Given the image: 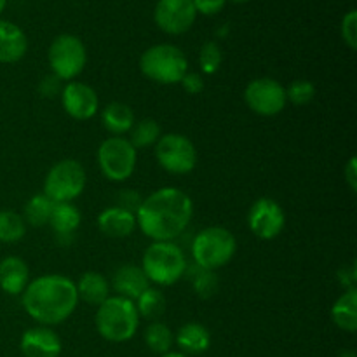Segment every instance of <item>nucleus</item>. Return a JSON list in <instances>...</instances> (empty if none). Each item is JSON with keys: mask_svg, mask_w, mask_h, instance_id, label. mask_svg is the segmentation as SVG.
<instances>
[{"mask_svg": "<svg viewBox=\"0 0 357 357\" xmlns=\"http://www.w3.org/2000/svg\"><path fill=\"white\" fill-rule=\"evenodd\" d=\"M194 216L190 195L176 187H164L143 199L136 211V225L153 243L180 237Z\"/></svg>", "mask_w": 357, "mask_h": 357, "instance_id": "1", "label": "nucleus"}, {"mask_svg": "<svg viewBox=\"0 0 357 357\" xmlns=\"http://www.w3.org/2000/svg\"><path fill=\"white\" fill-rule=\"evenodd\" d=\"M23 309L40 326L61 324L75 312L79 305L77 286L66 275H40L28 282L21 293Z\"/></svg>", "mask_w": 357, "mask_h": 357, "instance_id": "2", "label": "nucleus"}, {"mask_svg": "<svg viewBox=\"0 0 357 357\" xmlns=\"http://www.w3.org/2000/svg\"><path fill=\"white\" fill-rule=\"evenodd\" d=\"M96 330L101 338L114 344L131 340L139 326V314L132 300L124 296H108L101 305H98Z\"/></svg>", "mask_w": 357, "mask_h": 357, "instance_id": "3", "label": "nucleus"}, {"mask_svg": "<svg viewBox=\"0 0 357 357\" xmlns=\"http://www.w3.org/2000/svg\"><path fill=\"white\" fill-rule=\"evenodd\" d=\"M142 268L146 279L153 284L173 286L187 274V257L173 241L152 243L142 258Z\"/></svg>", "mask_w": 357, "mask_h": 357, "instance_id": "4", "label": "nucleus"}, {"mask_svg": "<svg viewBox=\"0 0 357 357\" xmlns=\"http://www.w3.org/2000/svg\"><path fill=\"white\" fill-rule=\"evenodd\" d=\"M192 258L199 268L218 271L234 258L237 241L225 227H208L192 241Z\"/></svg>", "mask_w": 357, "mask_h": 357, "instance_id": "5", "label": "nucleus"}, {"mask_svg": "<svg viewBox=\"0 0 357 357\" xmlns=\"http://www.w3.org/2000/svg\"><path fill=\"white\" fill-rule=\"evenodd\" d=\"M139 70L146 79L164 86L180 84L188 72V59L173 44H157L146 49L139 58Z\"/></svg>", "mask_w": 357, "mask_h": 357, "instance_id": "6", "label": "nucleus"}, {"mask_svg": "<svg viewBox=\"0 0 357 357\" xmlns=\"http://www.w3.org/2000/svg\"><path fill=\"white\" fill-rule=\"evenodd\" d=\"M86 180V171L79 160L63 159L45 174L42 194L52 202H72L84 192Z\"/></svg>", "mask_w": 357, "mask_h": 357, "instance_id": "7", "label": "nucleus"}, {"mask_svg": "<svg viewBox=\"0 0 357 357\" xmlns=\"http://www.w3.org/2000/svg\"><path fill=\"white\" fill-rule=\"evenodd\" d=\"M138 152L128 138L112 136L98 149V166L101 174L110 181H126L135 174Z\"/></svg>", "mask_w": 357, "mask_h": 357, "instance_id": "8", "label": "nucleus"}, {"mask_svg": "<svg viewBox=\"0 0 357 357\" xmlns=\"http://www.w3.org/2000/svg\"><path fill=\"white\" fill-rule=\"evenodd\" d=\"M47 59L52 75L58 77L59 80H65V82H72L86 68L87 52L79 37L63 33L52 40L47 52Z\"/></svg>", "mask_w": 357, "mask_h": 357, "instance_id": "9", "label": "nucleus"}, {"mask_svg": "<svg viewBox=\"0 0 357 357\" xmlns=\"http://www.w3.org/2000/svg\"><path fill=\"white\" fill-rule=\"evenodd\" d=\"M155 159L171 174H188L197 166V150L185 135L167 132L155 143Z\"/></svg>", "mask_w": 357, "mask_h": 357, "instance_id": "10", "label": "nucleus"}, {"mask_svg": "<svg viewBox=\"0 0 357 357\" xmlns=\"http://www.w3.org/2000/svg\"><path fill=\"white\" fill-rule=\"evenodd\" d=\"M244 101L251 112L261 117H274L284 110L286 87L281 82L268 77L251 80L244 89Z\"/></svg>", "mask_w": 357, "mask_h": 357, "instance_id": "11", "label": "nucleus"}, {"mask_svg": "<svg viewBox=\"0 0 357 357\" xmlns=\"http://www.w3.org/2000/svg\"><path fill=\"white\" fill-rule=\"evenodd\" d=\"M248 225L253 236L261 241H272L281 236L286 227L284 209L271 197H260L248 211Z\"/></svg>", "mask_w": 357, "mask_h": 357, "instance_id": "12", "label": "nucleus"}, {"mask_svg": "<svg viewBox=\"0 0 357 357\" xmlns=\"http://www.w3.org/2000/svg\"><path fill=\"white\" fill-rule=\"evenodd\" d=\"M195 16L194 0H159L153 13L157 26L167 35H181L190 30Z\"/></svg>", "mask_w": 357, "mask_h": 357, "instance_id": "13", "label": "nucleus"}, {"mask_svg": "<svg viewBox=\"0 0 357 357\" xmlns=\"http://www.w3.org/2000/svg\"><path fill=\"white\" fill-rule=\"evenodd\" d=\"M61 105L66 114L75 121H89L100 110L96 91L77 80H72L61 89Z\"/></svg>", "mask_w": 357, "mask_h": 357, "instance_id": "14", "label": "nucleus"}, {"mask_svg": "<svg viewBox=\"0 0 357 357\" xmlns=\"http://www.w3.org/2000/svg\"><path fill=\"white\" fill-rule=\"evenodd\" d=\"M20 349L24 357H59L63 344L59 335L49 326H35L24 331Z\"/></svg>", "mask_w": 357, "mask_h": 357, "instance_id": "15", "label": "nucleus"}, {"mask_svg": "<svg viewBox=\"0 0 357 357\" xmlns=\"http://www.w3.org/2000/svg\"><path fill=\"white\" fill-rule=\"evenodd\" d=\"M136 215L126 211V209L112 206L103 209L98 216V229L103 236L112 239H124L129 237L136 229Z\"/></svg>", "mask_w": 357, "mask_h": 357, "instance_id": "16", "label": "nucleus"}, {"mask_svg": "<svg viewBox=\"0 0 357 357\" xmlns=\"http://www.w3.org/2000/svg\"><path fill=\"white\" fill-rule=\"evenodd\" d=\"M112 286L119 296L136 302V298L150 288V281L146 279L143 268L138 265H122L115 271L114 278H112Z\"/></svg>", "mask_w": 357, "mask_h": 357, "instance_id": "17", "label": "nucleus"}, {"mask_svg": "<svg viewBox=\"0 0 357 357\" xmlns=\"http://www.w3.org/2000/svg\"><path fill=\"white\" fill-rule=\"evenodd\" d=\"M30 282V271L20 257H6L0 261V288L7 295H21Z\"/></svg>", "mask_w": 357, "mask_h": 357, "instance_id": "18", "label": "nucleus"}, {"mask_svg": "<svg viewBox=\"0 0 357 357\" xmlns=\"http://www.w3.org/2000/svg\"><path fill=\"white\" fill-rule=\"evenodd\" d=\"M28 40L17 24L0 20V63H16L26 54Z\"/></svg>", "mask_w": 357, "mask_h": 357, "instance_id": "19", "label": "nucleus"}, {"mask_svg": "<svg viewBox=\"0 0 357 357\" xmlns=\"http://www.w3.org/2000/svg\"><path fill=\"white\" fill-rule=\"evenodd\" d=\"M174 342L180 347L181 354L199 356L204 354L211 345V333L199 323H187L178 330Z\"/></svg>", "mask_w": 357, "mask_h": 357, "instance_id": "20", "label": "nucleus"}, {"mask_svg": "<svg viewBox=\"0 0 357 357\" xmlns=\"http://www.w3.org/2000/svg\"><path fill=\"white\" fill-rule=\"evenodd\" d=\"M80 222H82V215L77 206H73V202H56L49 225L54 230L58 239H68V237H73L75 230L80 227Z\"/></svg>", "mask_w": 357, "mask_h": 357, "instance_id": "21", "label": "nucleus"}, {"mask_svg": "<svg viewBox=\"0 0 357 357\" xmlns=\"http://www.w3.org/2000/svg\"><path fill=\"white\" fill-rule=\"evenodd\" d=\"M331 319L347 333H356L357 330V288L345 289L337 302L331 307Z\"/></svg>", "mask_w": 357, "mask_h": 357, "instance_id": "22", "label": "nucleus"}, {"mask_svg": "<svg viewBox=\"0 0 357 357\" xmlns=\"http://www.w3.org/2000/svg\"><path fill=\"white\" fill-rule=\"evenodd\" d=\"M75 286L79 300L89 303V305H101L110 296V284L100 272H86L79 279V282H75Z\"/></svg>", "mask_w": 357, "mask_h": 357, "instance_id": "23", "label": "nucleus"}, {"mask_svg": "<svg viewBox=\"0 0 357 357\" xmlns=\"http://www.w3.org/2000/svg\"><path fill=\"white\" fill-rule=\"evenodd\" d=\"M101 122L108 132H112L114 136H122L131 131V128L135 126V112L131 110L129 105L114 101L101 110Z\"/></svg>", "mask_w": 357, "mask_h": 357, "instance_id": "24", "label": "nucleus"}, {"mask_svg": "<svg viewBox=\"0 0 357 357\" xmlns=\"http://www.w3.org/2000/svg\"><path fill=\"white\" fill-rule=\"evenodd\" d=\"M54 204L56 202H52L51 199L45 197L44 194H35L33 197L28 199V202L24 204L23 215L21 216H23L26 225L45 227L49 225V220H51Z\"/></svg>", "mask_w": 357, "mask_h": 357, "instance_id": "25", "label": "nucleus"}, {"mask_svg": "<svg viewBox=\"0 0 357 357\" xmlns=\"http://www.w3.org/2000/svg\"><path fill=\"white\" fill-rule=\"evenodd\" d=\"M143 338H145L146 347L160 356L171 352V347L174 345L173 331H171V328L167 326V324L160 323V321H152V323L145 328Z\"/></svg>", "mask_w": 357, "mask_h": 357, "instance_id": "26", "label": "nucleus"}, {"mask_svg": "<svg viewBox=\"0 0 357 357\" xmlns=\"http://www.w3.org/2000/svg\"><path fill=\"white\" fill-rule=\"evenodd\" d=\"M136 310H138L139 317L145 319L157 321L166 310V298H164L162 291L157 288H149L136 298L135 302Z\"/></svg>", "mask_w": 357, "mask_h": 357, "instance_id": "27", "label": "nucleus"}, {"mask_svg": "<svg viewBox=\"0 0 357 357\" xmlns=\"http://www.w3.org/2000/svg\"><path fill=\"white\" fill-rule=\"evenodd\" d=\"M160 136H162V132H160L159 122L153 121V119H143V121L135 122V126L131 128L129 142L136 150L149 149L159 142Z\"/></svg>", "mask_w": 357, "mask_h": 357, "instance_id": "28", "label": "nucleus"}, {"mask_svg": "<svg viewBox=\"0 0 357 357\" xmlns=\"http://www.w3.org/2000/svg\"><path fill=\"white\" fill-rule=\"evenodd\" d=\"M26 234V223L16 211L2 209L0 211V243L13 244L21 241Z\"/></svg>", "mask_w": 357, "mask_h": 357, "instance_id": "29", "label": "nucleus"}, {"mask_svg": "<svg viewBox=\"0 0 357 357\" xmlns=\"http://www.w3.org/2000/svg\"><path fill=\"white\" fill-rule=\"evenodd\" d=\"M222 47L213 40L206 42L199 51V66L204 75H213L218 72V68L222 66Z\"/></svg>", "mask_w": 357, "mask_h": 357, "instance_id": "30", "label": "nucleus"}, {"mask_svg": "<svg viewBox=\"0 0 357 357\" xmlns=\"http://www.w3.org/2000/svg\"><path fill=\"white\" fill-rule=\"evenodd\" d=\"M192 286H194V291L197 293V296H201L204 300L211 298L218 291V275L215 274V271H204V268L197 267V274L192 279Z\"/></svg>", "mask_w": 357, "mask_h": 357, "instance_id": "31", "label": "nucleus"}, {"mask_svg": "<svg viewBox=\"0 0 357 357\" xmlns=\"http://www.w3.org/2000/svg\"><path fill=\"white\" fill-rule=\"evenodd\" d=\"M316 96V86L310 80L298 79L293 80L289 87L286 89V100L291 101L293 105H307Z\"/></svg>", "mask_w": 357, "mask_h": 357, "instance_id": "32", "label": "nucleus"}, {"mask_svg": "<svg viewBox=\"0 0 357 357\" xmlns=\"http://www.w3.org/2000/svg\"><path fill=\"white\" fill-rule=\"evenodd\" d=\"M342 38L351 49L357 47V13L349 10L342 21Z\"/></svg>", "mask_w": 357, "mask_h": 357, "instance_id": "33", "label": "nucleus"}, {"mask_svg": "<svg viewBox=\"0 0 357 357\" xmlns=\"http://www.w3.org/2000/svg\"><path fill=\"white\" fill-rule=\"evenodd\" d=\"M143 199L142 195H139V192L136 190H121L117 195V208H122L126 209V211L132 213V215H136V211H138V208L142 206Z\"/></svg>", "mask_w": 357, "mask_h": 357, "instance_id": "34", "label": "nucleus"}, {"mask_svg": "<svg viewBox=\"0 0 357 357\" xmlns=\"http://www.w3.org/2000/svg\"><path fill=\"white\" fill-rule=\"evenodd\" d=\"M180 84L188 94H201L204 91V79H202L201 73L187 72Z\"/></svg>", "mask_w": 357, "mask_h": 357, "instance_id": "35", "label": "nucleus"}, {"mask_svg": "<svg viewBox=\"0 0 357 357\" xmlns=\"http://www.w3.org/2000/svg\"><path fill=\"white\" fill-rule=\"evenodd\" d=\"M61 82L56 75H45L42 82L38 84V91L44 98H54L56 94H61Z\"/></svg>", "mask_w": 357, "mask_h": 357, "instance_id": "36", "label": "nucleus"}, {"mask_svg": "<svg viewBox=\"0 0 357 357\" xmlns=\"http://www.w3.org/2000/svg\"><path fill=\"white\" fill-rule=\"evenodd\" d=\"M225 2L227 0H194V7L197 13L213 16V14H218L225 7Z\"/></svg>", "mask_w": 357, "mask_h": 357, "instance_id": "37", "label": "nucleus"}, {"mask_svg": "<svg viewBox=\"0 0 357 357\" xmlns=\"http://www.w3.org/2000/svg\"><path fill=\"white\" fill-rule=\"evenodd\" d=\"M338 281L340 284L344 286L345 289H351L356 288V282H357V272H356V265L352 264L351 267H344L338 274Z\"/></svg>", "mask_w": 357, "mask_h": 357, "instance_id": "38", "label": "nucleus"}, {"mask_svg": "<svg viewBox=\"0 0 357 357\" xmlns=\"http://www.w3.org/2000/svg\"><path fill=\"white\" fill-rule=\"evenodd\" d=\"M344 176H345V181L349 183V187H351L352 192L357 190V159L356 157H351V160L347 162V166H345L344 169Z\"/></svg>", "mask_w": 357, "mask_h": 357, "instance_id": "39", "label": "nucleus"}, {"mask_svg": "<svg viewBox=\"0 0 357 357\" xmlns=\"http://www.w3.org/2000/svg\"><path fill=\"white\" fill-rule=\"evenodd\" d=\"M160 357H188V356H185V354H181V352H167V354H162Z\"/></svg>", "mask_w": 357, "mask_h": 357, "instance_id": "40", "label": "nucleus"}, {"mask_svg": "<svg viewBox=\"0 0 357 357\" xmlns=\"http://www.w3.org/2000/svg\"><path fill=\"white\" fill-rule=\"evenodd\" d=\"M338 357H356V352L354 351H342Z\"/></svg>", "mask_w": 357, "mask_h": 357, "instance_id": "41", "label": "nucleus"}, {"mask_svg": "<svg viewBox=\"0 0 357 357\" xmlns=\"http://www.w3.org/2000/svg\"><path fill=\"white\" fill-rule=\"evenodd\" d=\"M6 3H7V0H0V14H2V10L6 9Z\"/></svg>", "mask_w": 357, "mask_h": 357, "instance_id": "42", "label": "nucleus"}, {"mask_svg": "<svg viewBox=\"0 0 357 357\" xmlns=\"http://www.w3.org/2000/svg\"><path fill=\"white\" fill-rule=\"evenodd\" d=\"M232 2H236V3H246V2H250V0H232Z\"/></svg>", "mask_w": 357, "mask_h": 357, "instance_id": "43", "label": "nucleus"}]
</instances>
